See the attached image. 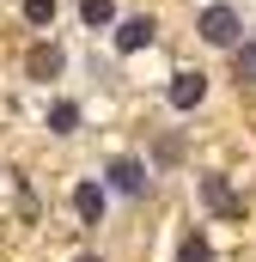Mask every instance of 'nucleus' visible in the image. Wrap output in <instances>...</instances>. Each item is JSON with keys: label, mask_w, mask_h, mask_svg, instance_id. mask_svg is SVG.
Segmentation results:
<instances>
[{"label": "nucleus", "mask_w": 256, "mask_h": 262, "mask_svg": "<svg viewBox=\"0 0 256 262\" xmlns=\"http://www.w3.org/2000/svg\"><path fill=\"white\" fill-rule=\"evenodd\" d=\"M79 18H86L92 31H104V25L116 18V0H79Z\"/></svg>", "instance_id": "nucleus-10"}, {"label": "nucleus", "mask_w": 256, "mask_h": 262, "mask_svg": "<svg viewBox=\"0 0 256 262\" xmlns=\"http://www.w3.org/2000/svg\"><path fill=\"white\" fill-rule=\"evenodd\" d=\"M73 213H79L86 226H98V220H104V189H98V183H73Z\"/></svg>", "instance_id": "nucleus-7"}, {"label": "nucleus", "mask_w": 256, "mask_h": 262, "mask_svg": "<svg viewBox=\"0 0 256 262\" xmlns=\"http://www.w3.org/2000/svg\"><path fill=\"white\" fill-rule=\"evenodd\" d=\"M61 67H67V55L55 43H37V49L25 55V73H31V79H61Z\"/></svg>", "instance_id": "nucleus-6"}, {"label": "nucleus", "mask_w": 256, "mask_h": 262, "mask_svg": "<svg viewBox=\"0 0 256 262\" xmlns=\"http://www.w3.org/2000/svg\"><path fill=\"white\" fill-rule=\"evenodd\" d=\"M195 31H201V43H214V49H232L244 25H238V12H232V6H207Z\"/></svg>", "instance_id": "nucleus-1"}, {"label": "nucleus", "mask_w": 256, "mask_h": 262, "mask_svg": "<svg viewBox=\"0 0 256 262\" xmlns=\"http://www.w3.org/2000/svg\"><path fill=\"white\" fill-rule=\"evenodd\" d=\"M79 128V104H73V98H55V104H49V134H73Z\"/></svg>", "instance_id": "nucleus-8"}, {"label": "nucleus", "mask_w": 256, "mask_h": 262, "mask_svg": "<svg viewBox=\"0 0 256 262\" xmlns=\"http://www.w3.org/2000/svg\"><path fill=\"white\" fill-rule=\"evenodd\" d=\"M25 18H31L37 31H49V25H55V0H25Z\"/></svg>", "instance_id": "nucleus-11"}, {"label": "nucleus", "mask_w": 256, "mask_h": 262, "mask_svg": "<svg viewBox=\"0 0 256 262\" xmlns=\"http://www.w3.org/2000/svg\"><path fill=\"white\" fill-rule=\"evenodd\" d=\"M177 262H207V238H183V250H177Z\"/></svg>", "instance_id": "nucleus-12"}, {"label": "nucleus", "mask_w": 256, "mask_h": 262, "mask_svg": "<svg viewBox=\"0 0 256 262\" xmlns=\"http://www.w3.org/2000/svg\"><path fill=\"white\" fill-rule=\"evenodd\" d=\"M201 201H207V207H214L220 220H244V201L232 195V189H226V177H214V171L201 177Z\"/></svg>", "instance_id": "nucleus-3"}, {"label": "nucleus", "mask_w": 256, "mask_h": 262, "mask_svg": "<svg viewBox=\"0 0 256 262\" xmlns=\"http://www.w3.org/2000/svg\"><path fill=\"white\" fill-rule=\"evenodd\" d=\"M153 31H159V25H153L146 12L122 18V25H116V55H134V49H146V43H153Z\"/></svg>", "instance_id": "nucleus-4"}, {"label": "nucleus", "mask_w": 256, "mask_h": 262, "mask_svg": "<svg viewBox=\"0 0 256 262\" xmlns=\"http://www.w3.org/2000/svg\"><path fill=\"white\" fill-rule=\"evenodd\" d=\"M165 98H171V110H195V104H201V98H207V73H201V67H183V73H171V92H165Z\"/></svg>", "instance_id": "nucleus-2"}, {"label": "nucleus", "mask_w": 256, "mask_h": 262, "mask_svg": "<svg viewBox=\"0 0 256 262\" xmlns=\"http://www.w3.org/2000/svg\"><path fill=\"white\" fill-rule=\"evenodd\" d=\"M232 73H238V85H256V37L232 43Z\"/></svg>", "instance_id": "nucleus-9"}, {"label": "nucleus", "mask_w": 256, "mask_h": 262, "mask_svg": "<svg viewBox=\"0 0 256 262\" xmlns=\"http://www.w3.org/2000/svg\"><path fill=\"white\" fill-rule=\"evenodd\" d=\"M110 189H122V195H146V165L140 159H110Z\"/></svg>", "instance_id": "nucleus-5"}, {"label": "nucleus", "mask_w": 256, "mask_h": 262, "mask_svg": "<svg viewBox=\"0 0 256 262\" xmlns=\"http://www.w3.org/2000/svg\"><path fill=\"white\" fill-rule=\"evenodd\" d=\"M177 159H183V140L165 134V140H159V165H177Z\"/></svg>", "instance_id": "nucleus-13"}, {"label": "nucleus", "mask_w": 256, "mask_h": 262, "mask_svg": "<svg viewBox=\"0 0 256 262\" xmlns=\"http://www.w3.org/2000/svg\"><path fill=\"white\" fill-rule=\"evenodd\" d=\"M79 262H98V256H79Z\"/></svg>", "instance_id": "nucleus-14"}]
</instances>
